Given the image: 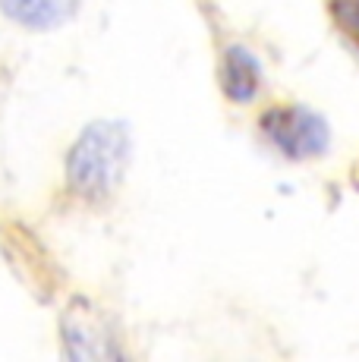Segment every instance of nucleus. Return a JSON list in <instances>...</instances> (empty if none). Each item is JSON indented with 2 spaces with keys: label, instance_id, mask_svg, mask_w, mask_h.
Instances as JSON below:
<instances>
[{
  "label": "nucleus",
  "instance_id": "obj_1",
  "mask_svg": "<svg viewBox=\"0 0 359 362\" xmlns=\"http://www.w3.org/2000/svg\"><path fill=\"white\" fill-rule=\"evenodd\" d=\"M133 158V136L123 120H92L64 158V180L73 196L105 202L120 189Z\"/></svg>",
  "mask_w": 359,
  "mask_h": 362
},
{
  "label": "nucleus",
  "instance_id": "obj_2",
  "mask_svg": "<svg viewBox=\"0 0 359 362\" xmlns=\"http://www.w3.org/2000/svg\"><path fill=\"white\" fill-rule=\"evenodd\" d=\"M261 132L284 151L293 161H306V158H319L331 145V127L322 114L312 107H300V104H281V107H268L259 120Z\"/></svg>",
  "mask_w": 359,
  "mask_h": 362
},
{
  "label": "nucleus",
  "instance_id": "obj_3",
  "mask_svg": "<svg viewBox=\"0 0 359 362\" xmlns=\"http://www.w3.org/2000/svg\"><path fill=\"white\" fill-rule=\"evenodd\" d=\"M64 346L73 359H107L117 356L114 340L101 325L98 312H86L79 305H70L64 315Z\"/></svg>",
  "mask_w": 359,
  "mask_h": 362
},
{
  "label": "nucleus",
  "instance_id": "obj_4",
  "mask_svg": "<svg viewBox=\"0 0 359 362\" xmlns=\"http://www.w3.org/2000/svg\"><path fill=\"white\" fill-rule=\"evenodd\" d=\"M82 0H0V16L25 32H54L73 23Z\"/></svg>",
  "mask_w": 359,
  "mask_h": 362
},
{
  "label": "nucleus",
  "instance_id": "obj_5",
  "mask_svg": "<svg viewBox=\"0 0 359 362\" xmlns=\"http://www.w3.org/2000/svg\"><path fill=\"white\" fill-rule=\"evenodd\" d=\"M261 79H265V73H261L259 57L249 47L243 45L227 47L224 57H220V88H224L227 98L237 104H249L259 95Z\"/></svg>",
  "mask_w": 359,
  "mask_h": 362
},
{
  "label": "nucleus",
  "instance_id": "obj_6",
  "mask_svg": "<svg viewBox=\"0 0 359 362\" xmlns=\"http://www.w3.org/2000/svg\"><path fill=\"white\" fill-rule=\"evenodd\" d=\"M331 16L353 41H359V0H331Z\"/></svg>",
  "mask_w": 359,
  "mask_h": 362
}]
</instances>
